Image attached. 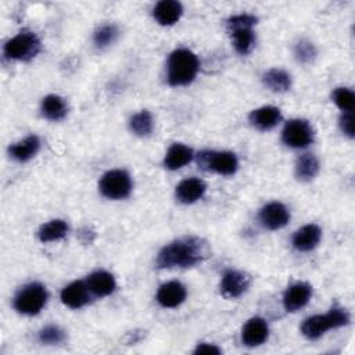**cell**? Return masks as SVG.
I'll use <instances>...</instances> for the list:
<instances>
[{"mask_svg": "<svg viewBox=\"0 0 355 355\" xmlns=\"http://www.w3.org/2000/svg\"><path fill=\"white\" fill-rule=\"evenodd\" d=\"M191 158H193V150L191 148H189L184 144L175 143L166 151L164 164L168 169L175 171V169H179V168L184 166L186 164H189L191 161Z\"/></svg>", "mask_w": 355, "mask_h": 355, "instance_id": "7402d4cb", "label": "cell"}, {"mask_svg": "<svg viewBox=\"0 0 355 355\" xmlns=\"http://www.w3.org/2000/svg\"><path fill=\"white\" fill-rule=\"evenodd\" d=\"M263 83L273 92H287L291 86L290 75L277 68H272L263 73Z\"/></svg>", "mask_w": 355, "mask_h": 355, "instance_id": "cb8c5ba5", "label": "cell"}, {"mask_svg": "<svg viewBox=\"0 0 355 355\" xmlns=\"http://www.w3.org/2000/svg\"><path fill=\"white\" fill-rule=\"evenodd\" d=\"M250 279L247 275L237 270H226L222 276L219 288L226 298L240 297L248 287Z\"/></svg>", "mask_w": 355, "mask_h": 355, "instance_id": "8fae6325", "label": "cell"}, {"mask_svg": "<svg viewBox=\"0 0 355 355\" xmlns=\"http://www.w3.org/2000/svg\"><path fill=\"white\" fill-rule=\"evenodd\" d=\"M194 354L198 355V354H215V355H219L220 354V349L214 345V344H208V343H201L196 347L194 349Z\"/></svg>", "mask_w": 355, "mask_h": 355, "instance_id": "d6a6232c", "label": "cell"}, {"mask_svg": "<svg viewBox=\"0 0 355 355\" xmlns=\"http://www.w3.org/2000/svg\"><path fill=\"white\" fill-rule=\"evenodd\" d=\"M348 320V313L344 309L333 308L326 315H315L305 319L301 326V331L306 338L316 340L327 330L347 324Z\"/></svg>", "mask_w": 355, "mask_h": 355, "instance_id": "277c9868", "label": "cell"}, {"mask_svg": "<svg viewBox=\"0 0 355 355\" xmlns=\"http://www.w3.org/2000/svg\"><path fill=\"white\" fill-rule=\"evenodd\" d=\"M282 139L284 144L294 148H304L313 140V130L305 119H291L286 123Z\"/></svg>", "mask_w": 355, "mask_h": 355, "instance_id": "9c48e42d", "label": "cell"}, {"mask_svg": "<svg viewBox=\"0 0 355 355\" xmlns=\"http://www.w3.org/2000/svg\"><path fill=\"white\" fill-rule=\"evenodd\" d=\"M319 172V161L313 154H304L297 159L295 175L300 180H311Z\"/></svg>", "mask_w": 355, "mask_h": 355, "instance_id": "d4e9b609", "label": "cell"}, {"mask_svg": "<svg viewBox=\"0 0 355 355\" xmlns=\"http://www.w3.org/2000/svg\"><path fill=\"white\" fill-rule=\"evenodd\" d=\"M39 340L43 344H60L65 340V333L58 326L50 324L39 331Z\"/></svg>", "mask_w": 355, "mask_h": 355, "instance_id": "f546056e", "label": "cell"}, {"mask_svg": "<svg viewBox=\"0 0 355 355\" xmlns=\"http://www.w3.org/2000/svg\"><path fill=\"white\" fill-rule=\"evenodd\" d=\"M197 162L202 169L212 171L220 175H233L239 166L236 155L230 151L204 150L198 153Z\"/></svg>", "mask_w": 355, "mask_h": 355, "instance_id": "52a82bcc", "label": "cell"}, {"mask_svg": "<svg viewBox=\"0 0 355 355\" xmlns=\"http://www.w3.org/2000/svg\"><path fill=\"white\" fill-rule=\"evenodd\" d=\"M322 232L318 225H305L293 236V245L298 251H311L320 241Z\"/></svg>", "mask_w": 355, "mask_h": 355, "instance_id": "e0dca14e", "label": "cell"}, {"mask_svg": "<svg viewBox=\"0 0 355 355\" xmlns=\"http://www.w3.org/2000/svg\"><path fill=\"white\" fill-rule=\"evenodd\" d=\"M89 293L90 291H89L87 284L82 280H76L62 288L61 301L67 306H69L72 309H78L89 302V298H90Z\"/></svg>", "mask_w": 355, "mask_h": 355, "instance_id": "5bb4252c", "label": "cell"}, {"mask_svg": "<svg viewBox=\"0 0 355 355\" xmlns=\"http://www.w3.org/2000/svg\"><path fill=\"white\" fill-rule=\"evenodd\" d=\"M47 302V291L40 283L24 286L14 298V308L24 315L39 313Z\"/></svg>", "mask_w": 355, "mask_h": 355, "instance_id": "5b68a950", "label": "cell"}, {"mask_svg": "<svg viewBox=\"0 0 355 355\" xmlns=\"http://www.w3.org/2000/svg\"><path fill=\"white\" fill-rule=\"evenodd\" d=\"M39 147H40L39 137L36 135H31L24 140L12 144L8 151L14 159L19 162H25L32 157H35V154L39 151Z\"/></svg>", "mask_w": 355, "mask_h": 355, "instance_id": "44dd1931", "label": "cell"}, {"mask_svg": "<svg viewBox=\"0 0 355 355\" xmlns=\"http://www.w3.org/2000/svg\"><path fill=\"white\" fill-rule=\"evenodd\" d=\"M186 298V288L179 282H168L158 288L157 301L164 308H176Z\"/></svg>", "mask_w": 355, "mask_h": 355, "instance_id": "9a60e30c", "label": "cell"}, {"mask_svg": "<svg viewBox=\"0 0 355 355\" xmlns=\"http://www.w3.org/2000/svg\"><path fill=\"white\" fill-rule=\"evenodd\" d=\"M67 232H68V225L61 219H54V220H50L49 223L43 225L39 229L37 234H39L40 241L49 243V241H55V240L65 237Z\"/></svg>", "mask_w": 355, "mask_h": 355, "instance_id": "484cf974", "label": "cell"}, {"mask_svg": "<svg viewBox=\"0 0 355 355\" xmlns=\"http://www.w3.org/2000/svg\"><path fill=\"white\" fill-rule=\"evenodd\" d=\"M40 51V42L32 32L24 31L4 44V55L10 60L28 61Z\"/></svg>", "mask_w": 355, "mask_h": 355, "instance_id": "8992f818", "label": "cell"}, {"mask_svg": "<svg viewBox=\"0 0 355 355\" xmlns=\"http://www.w3.org/2000/svg\"><path fill=\"white\" fill-rule=\"evenodd\" d=\"M282 121L280 110L272 105L261 107L250 114V122L259 130H269Z\"/></svg>", "mask_w": 355, "mask_h": 355, "instance_id": "d6986e66", "label": "cell"}, {"mask_svg": "<svg viewBox=\"0 0 355 355\" xmlns=\"http://www.w3.org/2000/svg\"><path fill=\"white\" fill-rule=\"evenodd\" d=\"M295 55L301 62H311L316 55V49L311 42L300 40L295 46Z\"/></svg>", "mask_w": 355, "mask_h": 355, "instance_id": "4dcf8cb0", "label": "cell"}, {"mask_svg": "<svg viewBox=\"0 0 355 355\" xmlns=\"http://www.w3.org/2000/svg\"><path fill=\"white\" fill-rule=\"evenodd\" d=\"M333 101L344 112H352L355 104V94L347 87H338L333 92Z\"/></svg>", "mask_w": 355, "mask_h": 355, "instance_id": "83f0119b", "label": "cell"}, {"mask_svg": "<svg viewBox=\"0 0 355 355\" xmlns=\"http://www.w3.org/2000/svg\"><path fill=\"white\" fill-rule=\"evenodd\" d=\"M130 130L137 136H150L154 128V121L151 114L147 110H143L137 114H135L129 121Z\"/></svg>", "mask_w": 355, "mask_h": 355, "instance_id": "4316f807", "label": "cell"}, {"mask_svg": "<svg viewBox=\"0 0 355 355\" xmlns=\"http://www.w3.org/2000/svg\"><path fill=\"white\" fill-rule=\"evenodd\" d=\"M200 68L197 55L187 49H178L168 60V83L171 86H184L193 82Z\"/></svg>", "mask_w": 355, "mask_h": 355, "instance_id": "7a4b0ae2", "label": "cell"}, {"mask_svg": "<svg viewBox=\"0 0 355 355\" xmlns=\"http://www.w3.org/2000/svg\"><path fill=\"white\" fill-rule=\"evenodd\" d=\"M118 36V29L115 25H104L94 33V44L97 47H105L115 42Z\"/></svg>", "mask_w": 355, "mask_h": 355, "instance_id": "f1b7e54d", "label": "cell"}, {"mask_svg": "<svg viewBox=\"0 0 355 355\" xmlns=\"http://www.w3.org/2000/svg\"><path fill=\"white\" fill-rule=\"evenodd\" d=\"M290 219L288 209L282 202H269L259 212V220L263 227L269 230H277L287 225Z\"/></svg>", "mask_w": 355, "mask_h": 355, "instance_id": "30bf717a", "label": "cell"}, {"mask_svg": "<svg viewBox=\"0 0 355 355\" xmlns=\"http://www.w3.org/2000/svg\"><path fill=\"white\" fill-rule=\"evenodd\" d=\"M86 284L89 287V291L92 294H94L96 297L110 295L115 290V286H116L114 276L105 270L93 272L87 277Z\"/></svg>", "mask_w": 355, "mask_h": 355, "instance_id": "ffe728a7", "label": "cell"}, {"mask_svg": "<svg viewBox=\"0 0 355 355\" xmlns=\"http://www.w3.org/2000/svg\"><path fill=\"white\" fill-rule=\"evenodd\" d=\"M311 295H312V288L309 284L295 283L286 290L283 297V305L286 311L295 312L308 304V301L311 300Z\"/></svg>", "mask_w": 355, "mask_h": 355, "instance_id": "7c38bea8", "label": "cell"}, {"mask_svg": "<svg viewBox=\"0 0 355 355\" xmlns=\"http://www.w3.org/2000/svg\"><path fill=\"white\" fill-rule=\"evenodd\" d=\"M182 12H183V7L179 1L162 0L157 3V6L154 7L153 15L159 25L166 26V25L176 24L180 19Z\"/></svg>", "mask_w": 355, "mask_h": 355, "instance_id": "2e32d148", "label": "cell"}, {"mask_svg": "<svg viewBox=\"0 0 355 355\" xmlns=\"http://www.w3.org/2000/svg\"><path fill=\"white\" fill-rule=\"evenodd\" d=\"M98 187L104 197L111 200H122L130 194L132 180L125 171L114 169L103 175Z\"/></svg>", "mask_w": 355, "mask_h": 355, "instance_id": "ba28073f", "label": "cell"}, {"mask_svg": "<svg viewBox=\"0 0 355 355\" xmlns=\"http://www.w3.org/2000/svg\"><path fill=\"white\" fill-rule=\"evenodd\" d=\"M42 112L50 121H61L67 115L68 108L62 97L50 94L42 101Z\"/></svg>", "mask_w": 355, "mask_h": 355, "instance_id": "603a6c76", "label": "cell"}, {"mask_svg": "<svg viewBox=\"0 0 355 355\" xmlns=\"http://www.w3.org/2000/svg\"><path fill=\"white\" fill-rule=\"evenodd\" d=\"M257 17L251 14H240L227 19L226 29L233 39V46L239 54H248L255 43L254 25L257 24Z\"/></svg>", "mask_w": 355, "mask_h": 355, "instance_id": "3957f363", "label": "cell"}, {"mask_svg": "<svg viewBox=\"0 0 355 355\" xmlns=\"http://www.w3.org/2000/svg\"><path fill=\"white\" fill-rule=\"evenodd\" d=\"M340 128L348 137H354V114L352 112H344L341 115Z\"/></svg>", "mask_w": 355, "mask_h": 355, "instance_id": "1f68e13d", "label": "cell"}, {"mask_svg": "<svg viewBox=\"0 0 355 355\" xmlns=\"http://www.w3.org/2000/svg\"><path fill=\"white\" fill-rule=\"evenodd\" d=\"M269 329L262 318H251L241 330V340L247 347H257L266 341Z\"/></svg>", "mask_w": 355, "mask_h": 355, "instance_id": "4fadbf2b", "label": "cell"}, {"mask_svg": "<svg viewBox=\"0 0 355 355\" xmlns=\"http://www.w3.org/2000/svg\"><path fill=\"white\" fill-rule=\"evenodd\" d=\"M207 245L197 237H183L165 245L158 257V268H189L205 258Z\"/></svg>", "mask_w": 355, "mask_h": 355, "instance_id": "6da1fadb", "label": "cell"}, {"mask_svg": "<svg viewBox=\"0 0 355 355\" xmlns=\"http://www.w3.org/2000/svg\"><path fill=\"white\" fill-rule=\"evenodd\" d=\"M205 189L207 186L201 179H184L176 187V198L183 204H191L204 196Z\"/></svg>", "mask_w": 355, "mask_h": 355, "instance_id": "ac0fdd59", "label": "cell"}]
</instances>
